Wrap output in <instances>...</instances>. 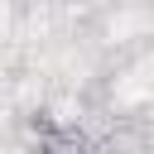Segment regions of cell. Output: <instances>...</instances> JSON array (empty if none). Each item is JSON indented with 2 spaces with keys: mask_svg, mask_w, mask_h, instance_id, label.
<instances>
[{
  "mask_svg": "<svg viewBox=\"0 0 154 154\" xmlns=\"http://www.w3.org/2000/svg\"><path fill=\"white\" fill-rule=\"evenodd\" d=\"M38 154H82V135L43 125V135H38Z\"/></svg>",
  "mask_w": 154,
  "mask_h": 154,
  "instance_id": "obj_1",
  "label": "cell"
}]
</instances>
